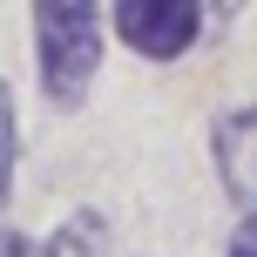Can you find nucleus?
Listing matches in <instances>:
<instances>
[{
	"label": "nucleus",
	"mask_w": 257,
	"mask_h": 257,
	"mask_svg": "<svg viewBox=\"0 0 257 257\" xmlns=\"http://www.w3.org/2000/svg\"><path fill=\"white\" fill-rule=\"evenodd\" d=\"M102 48H108V7L88 0H41L34 7V75L48 108H81L102 75Z\"/></svg>",
	"instance_id": "f257e3e1"
},
{
	"label": "nucleus",
	"mask_w": 257,
	"mask_h": 257,
	"mask_svg": "<svg viewBox=\"0 0 257 257\" xmlns=\"http://www.w3.org/2000/svg\"><path fill=\"white\" fill-rule=\"evenodd\" d=\"M210 163H217V183L237 203V217H257V102L223 108L210 122Z\"/></svg>",
	"instance_id": "7ed1b4c3"
},
{
	"label": "nucleus",
	"mask_w": 257,
	"mask_h": 257,
	"mask_svg": "<svg viewBox=\"0 0 257 257\" xmlns=\"http://www.w3.org/2000/svg\"><path fill=\"white\" fill-rule=\"evenodd\" d=\"M210 21H217V14L196 7V0H115V7H108V27H115L122 48L142 54V61H183V54L210 34Z\"/></svg>",
	"instance_id": "f03ea898"
},
{
	"label": "nucleus",
	"mask_w": 257,
	"mask_h": 257,
	"mask_svg": "<svg viewBox=\"0 0 257 257\" xmlns=\"http://www.w3.org/2000/svg\"><path fill=\"white\" fill-rule=\"evenodd\" d=\"M0 257H48V244H34L27 230H0Z\"/></svg>",
	"instance_id": "0eeeda50"
},
{
	"label": "nucleus",
	"mask_w": 257,
	"mask_h": 257,
	"mask_svg": "<svg viewBox=\"0 0 257 257\" xmlns=\"http://www.w3.org/2000/svg\"><path fill=\"white\" fill-rule=\"evenodd\" d=\"M41 244H48V257H108V217L102 210H75V217H61Z\"/></svg>",
	"instance_id": "20e7f679"
},
{
	"label": "nucleus",
	"mask_w": 257,
	"mask_h": 257,
	"mask_svg": "<svg viewBox=\"0 0 257 257\" xmlns=\"http://www.w3.org/2000/svg\"><path fill=\"white\" fill-rule=\"evenodd\" d=\"M223 257H257V217H237L230 244H223Z\"/></svg>",
	"instance_id": "423d86ee"
},
{
	"label": "nucleus",
	"mask_w": 257,
	"mask_h": 257,
	"mask_svg": "<svg viewBox=\"0 0 257 257\" xmlns=\"http://www.w3.org/2000/svg\"><path fill=\"white\" fill-rule=\"evenodd\" d=\"M14 169H21V122H14V95L0 81V210L14 196Z\"/></svg>",
	"instance_id": "39448f33"
}]
</instances>
